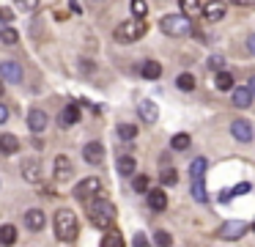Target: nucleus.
<instances>
[{"label":"nucleus","instance_id":"obj_1","mask_svg":"<svg viewBox=\"0 0 255 247\" xmlns=\"http://www.w3.org/2000/svg\"><path fill=\"white\" fill-rule=\"evenodd\" d=\"M77 234H80V228H77V217H74V212H69V209L55 212V236H58V242L72 245V242L77 239Z\"/></svg>","mask_w":255,"mask_h":247},{"label":"nucleus","instance_id":"obj_2","mask_svg":"<svg viewBox=\"0 0 255 247\" xmlns=\"http://www.w3.org/2000/svg\"><path fill=\"white\" fill-rule=\"evenodd\" d=\"M88 220L96 225V228H110L113 220H116V206L105 198H94L88 203Z\"/></svg>","mask_w":255,"mask_h":247},{"label":"nucleus","instance_id":"obj_3","mask_svg":"<svg viewBox=\"0 0 255 247\" xmlns=\"http://www.w3.org/2000/svg\"><path fill=\"white\" fill-rule=\"evenodd\" d=\"M159 27H162V33H165V36H189V33H195L192 30V22H189V16L184 14V11H181V14L162 16Z\"/></svg>","mask_w":255,"mask_h":247},{"label":"nucleus","instance_id":"obj_4","mask_svg":"<svg viewBox=\"0 0 255 247\" xmlns=\"http://www.w3.org/2000/svg\"><path fill=\"white\" fill-rule=\"evenodd\" d=\"M143 33H145L143 19H140V16H134V19L121 22V25L116 27V33H113V38H116L118 44H132V41H137Z\"/></svg>","mask_w":255,"mask_h":247},{"label":"nucleus","instance_id":"obj_5","mask_svg":"<svg viewBox=\"0 0 255 247\" xmlns=\"http://www.w3.org/2000/svg\"><path fill=\"white\" fill-rule=\"evenodd\" d=\"M102 192V181L96 179V176H91V179H83L77 184V190H74V195H77V201H94L96 195H99Z\"/></svg>","mask_w":255,"mask_h":247},{"label":"nucleus","instance_id":"obj_6","mask_svg":"<svg viewBox=\"0 0 255 247\" xmlns=\"http://www.w3.org/2000/svg\"><path fill=\"white\" fill-rule=\"evenodd\" d=\"M247 231H250V225L244 223V220H228V223L220 225V236H222V239H242Z\"/></svg>","mask_w":255,"mask_h":247},{"label":"nucleus","instance_id":"obj_7","mask_svg":"<svg viewBox=\"0 0 255 247\" xmlns=\"http://www.w3.org/2000/svg\"><path fill=\"white\" fill-rule=\"evenodd\" d=\"M0 74H3L6 82H22V66H19L17 60L6 58L3 63H0Z\"/></svg>","mask_w":255,"mask_h":247},{"label":"nucleus","instance_id":"obj_8","mask_svg":"<svg viewBox=\"0 0 255 247\" xmlns=\"http://www.w3.org/2000/svg\"><path fill=\"white\" fill-rule=\"evenodd\" d=\"M83 159H85V162H91V165H99L102 159H105V146H102L99 140L85 143V146H83Z\"/></svg>","mask_w":255,"mask_h":247},{"label":"nucleus","instance_id":"obj_9","mask_svg":"<svg viewBox=\"0 0 255 247\" xmlns=\"http://www.w3.org/2000/svg\"><path fill=\"white\" fill-rule=\"evenodd\" d=\"M47 124H50V118H47V113H44V110L33 107V110L28 113V126H30V132H33V135L44 132V129H47Z\"/></svg>","mask_w":255,"mask_h":247},{"label":"nucleus","instance_id":"obj_10","mask_svg":"<svg viewBox=\"0 0 255 247\" xmlns=\"http://www.w3.org/2000/svg\"><path fill=\"white\" fill-rule=\"evenodd\" d=\"M228 5L222 3V0H209V3H203V16L209 22H220L222 16H225Z\"/></svg>","mask_w":255,"mask_h":247},{"label":"nucleus","instance_id":"obj_11","mask_svg":"<svg viewBox=\"0 0 255 247\" xmlns=\"http://www.w3.org/2000/svg\"><path fill=\"white\" fill-rule=\"evenodd\" d=\"M72 173H74L72 159L63 157V154H58V157H55V181H69V179H72Z\"/></svg>","mask_w":255,"mask_h":247},{"label":"nucleus","instance_id":"obj_12","mask_svg":"<svg viewBox=\"0 0 255 247\" xmlns=\"http://www.w3.org/2000/svg\"><path fill=\"white\" fill-rule=\"evenodd\" d=\"M22 179L30 181V184L41 181V165L36 159H22Z\"/></svg>","mask_w":255,"mask_h":247},{"label":"nucleus","instance_id":"obj_13","mask_svg":"<svg viewBox=\"0 0 255 247\" xmlns=\"http://www.w3.org/2000/svg\"><path fill=\"white\" fill-rule=\"evenodd\" d=\"M231 132H233V137L236 140H242V143H250L253 140V126H250V121H233L231 124Z\"/></svg>","mask_w":255,"mask_h":247},{"label":"nucleus","instance_id":"obj_14","mask_svg":"<svg viewBox=\"0 0 255 247\" xmlns=\"http://www.w3.org/2000/svg\"><path fill=\"white\" fill-rule=\"evenodd\" d=\"M137 113H140V118H143L145 124H154V121L159 118V107H156L151 99H145V102L137 104Z\"/></svg>","mask_w":255,"mask_h":247},{"label":"nucleus","instance_id":"obj_15","mask_svg":"<svg viewBox=\"0 0 255 247\" xmlns=\"http://www.w3.org/2000/svg\"><path fill=\"white\" fill-rule=\"evenodd\" d=\"M44 223H47V217H44L41 209H28V212H25V225H28L30 231H41Z\"/></svg>","mask_w":255,"mask_h":247},{"label":"nucleus","instance_id":"obj_16","mask_svg":"<svg viewBox=\"0 0 255 247\" xmlns=\"http://www.w3.org/2000/svg\"><path fill=\"white\" fill-rule=\"evenodd\" d=\"M253 88H233V104H236V107H250V104H253Z\"/></svg>","mask_w":255,"mask_h":247},{"label":"nucleus","instance_id":"obj_17","mask_svg":"<svg viewBox=\"0 0 255 247\" xmlns=\"http://www.w3.org/2000/svg\"><path fill=\"white\" fill-rule=\"evenodd\" d=\"M148 206L154 209V212H165V209H167V195H165V190H151V192H148Z\"/></svg>","mask_w":255,"mask_h":247},{"label":"nucleus","instance_id":"obj_18","mask_svg":"<svg viewBox=\"0 0 255 247\" xmlns=\"http://www.w3.org/2000/svg\"><path fill=\"white\" fill-rule=\"evenodd\" d=\"M80 121V107L77 104H66V107L61 110V126H72Z\"/></svg>","mask_w":255,"mask_h":247},{"label":"nucleus","instance_id":"obj_19","mask_svg":"<svg viewBox=\"0 0 255 247\" xmlns=\"http://www.w3.org/2000/svg\"><path fill=\"white\" fill-rule=\"evenodd\" d=\"M192 198H195L198 203H206V201H209V192H206L203 176H200V179H192Z\"/></svg>","mask_w":255,"mask_h":247},{"label":"nucleus","instance_id":"obj_20","mask_svg":"<svg viewBox=\"0 0 255 247\" xmlns=\"http://www.w3.org/2000/svg\"><path fill=\"white\" fill-rule=\"evenodd\" d=\"M17 148H19V140L14 135H8V132L0 135V151H3V154H14Z\"/></svg>","mask_w":255,"mask_h":247},{"label":"nucleus","instance_id":"obj_21","mask_svg":"<svg viewBox=\"0 0 255 247\" xmlns=\"http://www.w3.org/2000/svg\"><path fill=\"white\" fill-rule=\"evenodd\" d=\"M140 74H143L145 80H156V77L162 74V66L156 63V60H145V63L140 66Z\"/></svg>","mask_w":255,"mask_h":247},{"label":"nucleus","instance_id":"obj_22","mask_svg":"<svg viewBox=\"0 0 255 247\" xmlns=\"http://www.w3.org/2000/svg\"><path fill=\"white\" fill-rule=\"evenodd\" d=\"M116 168H118V173H121V176H132L134 168H137V162H134V157H118Z\"/></svg>","mask_w":255,"mask_h":247},{"label":"nucleus","instance_id":"obj_23","mask_svg":"<svg viewBox=\"0 0 255 247\" xmlns=\"http://www.w3.org/2000/svg\"><path fill=\"white\" fill-rule=\"evenodd\" d=\"M178 5H181V11H184L187 16L203 14V5H200V0H178Z\"/></svg>","mask_w":255,"mask_h":247},{"label":"nucleus","instance_id":"obj_24","mask_svg":"<svg viewBox=\"0 0 255 247\" xmlns=\"http://www.w3.org/2000/svg\"><path fill=\"white\" fill-rule=\"evenodd\" d=\"M214 85L220 88V91H231V88H233V74H228L225 69L217 71V74H214Z\"/></svg>","mask_w":255,"mask_h":247},{"label":"nucleus","instance_id":"obj_25","mask_svg":"<svg viewBox=\"0 0 255 247\" xmlns=\"http://www.w3.org/2000/svg\"><path fill=\"white\" fill-rule=\"evenodd\" d=\"M206 168H209V162H206L203 157L192 159V165H189V173H192V179H200V176H206Z\"/></svg>","mask_w":255,"mask_h":247},{"label":"nucleus","instance_id":"obj_26","mask_svg":"<svg viewBox=\"0 0 255 247\" xmlns=\"http://www.w3.org/2000/svg\"><path fill=\"white\" fill-rule=\"evenodd\" d=\"M0 242H3V245H14V242H17V228L6 223L0 228Z\"/></svg>","mask_w":255,"mask_h":247},{"label":"nucleus","instance_id":"obj_27","mask_svg":"<svg viewBox=\"0 0 255 247\" xmlns=\"http://www.w3.org/2000/svg\"><path fill=\"white\" fill-rule=\"evenodd\" d=\"M189 143H192V137L184 135V132H181V135H173V137H170V146L176 148V151H187Z\"/></svg>","mask_w":255,"mask_h":247},{"label":"nucleus","instance_id":"obj_28","mask_svg":"<svg viewBox=\"0 0 255 247\" xmlns=\"http://www.w3.org/2000/svg\"><path fill=\"white\" fill-rule=\"evenodd\" d=\"M118 137H121V140H134V137H137V126L134 124H118Z\"/></svg>","mask_w":255,"mask_h":247},{"label":"nucleus","instance_id":"obj_29","mask_svg":"<svg viewBox=\"0 0 255 247\" xmlns=\"http://www.w3.org/2000/svg\"><path fill=\"white\" fill-rule=\"evenodd\" d=\"M129 8H132V14L140 16V19H145V14H148V3H145V0H132Z\"/></svg>","mask_w":255,"mask_h":247},{"label":"nucleus","instance_id":"obj_30","mask_svg":"<svg viewBox=\"0 0 255 247\" xmlns=\"http://www.w3.org/2000/svg\"><path fill=\"white\" fill-rule=\"evenodd\" d=\"M176 85L181 88V91H192V88H195V77L184 71V74H178V77H176Z\"/></svg>","mask_w":255,"mask_h":247},{"label":"nucleus","instance_id":"obj_31","mask_svg":"<svg viewBox=\"0 0 255 247\" xmlns=\"http://www.w3.org/2000/svg\"><path fill=\"white\" fill-rule=\"evenodd\" d=\"M132 190H134V192H148V190H151V179H148V176H134Z\"/></svg>","mask_w":255,"mask_h":247},{"label":"nucleus","instance_id":"obj_32","mask_svg":"<svg viewBox=\"0 0 255 247\" xmlns=\"http://www.w3.org/2000/svg\"><path fill=\"white\" fill-rule=\"evenodd\" d=\"M102 247H124V239H121L118 234H113V231H110V234L102 239Z\"/></svg>","mask_w":255,"mask_h":247},{"label":"nucleus","instance_id":"obj_33","mask_svg":"<svg viewBox=\"0 0 255 247\" xmlns=\"http://www.w3.org/2000/svg\"><path fill=\"white\" fill-rule=\"evenodd\" d=\"M0 38H3V44H17V38H19V33L14 30V27H3V33H0Z\"/></svg>","mask_w":255,"mask_h":247},{"label":"nucleus","instance_id":"obj_34","mask_svg":"<svg viewBox=\"0 0 255 247\" xmlns=\"http://www.w3.org/2000/svg\"><path fill=\"white\" fill-rule=\"evenodd\" d=\"M222 66H225V58H222V55H211L209 58V69L211 71H222Z\"/></svg>","mask_w":255,"mask_h":247},{"label":"nucleus","instance_id":"obj_35","mask_svg":"<svg viewBox=\"0 0 255 247\" xmlns=\"http://www.w3.org/2000/svg\"><path fill=\"white\" fill-rule=\"evenodd\" d=\"M176 181H178V173H176V170H170V168L162 170V184H176Z\"/></svg>","mask_w":255,"mask_h":247},{"label":"nucleus","instance_id":"obj_36","mask_svg":"<svg viewBox=\"0 0 255 247\" xmlns=\"http://www.w3.org/2000/svg\"><path fill=\"white\" fill-rule=\"evenodd\" d=\"M154 242H156V245H162V247H167V245H170V234H167V231H156V234H154Z\"/></svg>","mask_w":255,"mask_h":247},{"label":"nucleus","instance_id":"obj_37","mask_svg":"<svg viewBox=\"0 0 255 247\" xmlns=\"http://www.w3.org/2000/svg\"><path fill=\"white\" fill-rule=\"evenodd\" d=\"M39 3H41V0H17V5L22 11H36V8H39Z\"/></svg>","mask_w":255,"mask_h":247},{"label":"nucleus","instance_id":"obj_38","mask_svg":"<svg viewBox=\"0 0 255 247\" xmlns=\"http://www.w3.org/2000/svg\"><path fill=\"white\" fill-rule=\"evenodd\" d=\"M244 192H250V181H242L239 187H233V195H244Z\"/></svg>","mask_w":255,"mask_h":247},{"label":"nucleus","instance_id":"obj_39","mask_svg":"<svg viewBox=\"0 0 255 247\" xmlns=\"http://www.w3.org/2000/svg\"><path fill=\"white\" fill-rule=\"evenodd\" d=\"M6 118H8V107L6 102H0V124H6Z\"/></svg>","mask_w":255,"mask_h":247},{"label":"nucleus","instance_id":"obj_40","mask_svg":"<svg viewBox=\"0 0 255 247\" xmlns=\"http://www.w3.org/2000/svg\"><path fill=\"white\" fill-rule=\"evenodd\" d=\"M231 3L242 5V8H253V5H255V0H231Z\"/></svg>","mask_w":255,"mask_h":247},{"label":"nucleus","instance_id":"obj_41","mask_svg":"<svg viewBox=\"0 0 255 247\" xmlns=\"http://www.w3.org/2000/svg\"><path fill=\"white\" fill-rule=\"evenodd\" d=\"M134 245H137V247H145V245H148V239H145L143 234H137V236H134Z\"/></svg>","mask_w":255,"mask_h":247},{"label":"nucleus","instance_id":"obj_42","mask_svg":"<svg viewBox=\"0 0 255 247\" xmlns=\"http://www.w3.org/2000/svg\"><path fill=\"white\" fill-rule=\"evenodd\" d=\"M0 14H3V22H6V25H8V22H11V8H3V11H0Z\"/></svg>","mask_w":255,"mask_h":247},{"label":"nucleus","instance_id":"obj_43","mask_svg":"<svg viewBox=\"0 0 255 247\" xmlns=\"http://www.w3.org/2000/svg\"><path fill=\"white\" fill-rule=\"evenodd\" d=\"M247 49H250V52H253V55H255V33H253V36H250V38H247Z\"/></svg>","mask_w":255,"mask_h":247},{"label":"nucleus","instance_id":"obj_44","mask_svg":"<svg viewBox=\"0 0 255 247\" xmlns=\"http://www.w3.org/2000/svg\"><path fill=\"white\" fill-rule=\"evenodd\" d=\"M69 8H72L74 14H80V3H77V0H69Z\"/></svg>","mask_w":255,"mask_h":247},{"label":"nucleus","instance_id":"obj_45","mask_svg":"<svg viewBox=\"0 0 255 247\" xmlns=\"http://www.w3.org/2000/svg\"><path fill=\"white\" fill-rule=\"evenodd\" d=\"M250 88H253V93H255V77H253V80H250Z\"/></svg>","mask_w":255,"mask_h":247},{"label":"nucleus","instance_id":"obj_46","mask_svg":"<svg viewBox=\"0 0 255 247\" xmlns=\"http://www.w3.org/2000/svg\"><path fill=\"white\" fill-rule=\"evenodd\" d=\"M253 231H255V223H253Z\"/></svg>","mask_w":255,"mask_h":247}]
</instances>
